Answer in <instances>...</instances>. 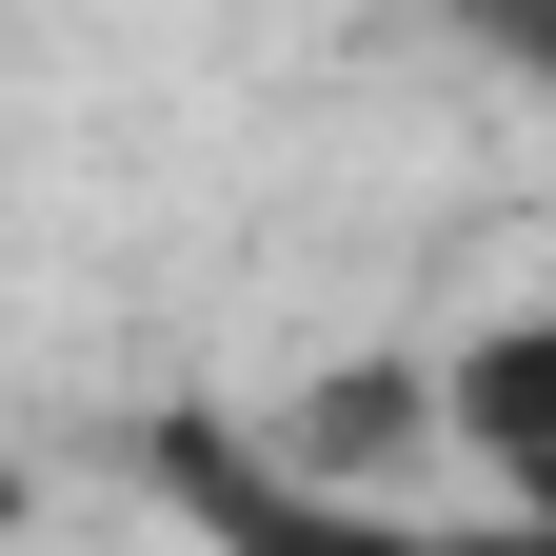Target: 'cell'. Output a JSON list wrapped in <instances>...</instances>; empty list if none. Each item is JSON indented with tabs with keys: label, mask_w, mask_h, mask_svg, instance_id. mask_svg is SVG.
I'll list each match as a JSON object with an SVG mask.
<instances>
[{
	"label": "cell",
	"mask_w": 556,
	"mask_h": 556,
	"mask_svg": "<svg viewBox=\"0 0 556 556\" xmlns=\"http://www.w3.org/2000/svg\"><path fill=\"white\" fill-rule=\"evenodd\" d=\"M517 497H536V517H556V457H536V477H517Z\"/></svg>",
	"instance_id": "4"
},
{
	"label": "cell",
	"mask_w": 556,
	"mask_h": 556,
	"mask_svg": "<svg viewBox=\"0 0 556 556\" xmlns=\"http://www.w3.org/2000/svg\"><path fill=\"white\" fill-rule=\"evenodd\" d=\"M438 556H556V517H536V497H497V517H477V536H438Z\"/></svg>",
	"instance_id": "3"
},
{
	"label": "cell",
	"mask_w": 556,
	"mask_h": 556,
	"mask_svg": "<svg viewBox=\"0 0 556 556\" xmlns=\"http://www.w3.org/2000/svg\"><path fill=\"white\" fill-rule=\"evenodd\" d=\"M179 497L219 556H438L417 517H378L358 477H318V457H239V438H179Z\"/></svg>",
	"instance_id": "1"
},
{
	"label": "cell",
	"mask_w": 556,
	"mask_h": 556,
	"mask_svg": "<svg viewBox=\"0 0 556 556\" xmlns=\"http://www.w3.org/2000/svg\"><path fill=\"white\" fill-rule=\"evenodd\" d=\"M438 417H457V457L517 497V477L556 457V318H477L457 358H438Z\"/></svg>",
	"instance_id": "2"
}]
</instances>
